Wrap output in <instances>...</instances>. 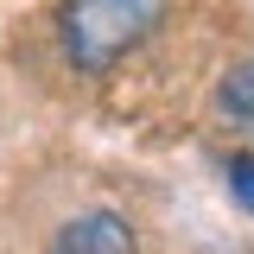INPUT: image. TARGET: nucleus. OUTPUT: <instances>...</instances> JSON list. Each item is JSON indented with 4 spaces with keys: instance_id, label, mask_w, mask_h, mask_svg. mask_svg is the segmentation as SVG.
Returning <instances> with one entry per match:
<instances>
[{
    "instance_id": "obj_1",
    "label": "nucleus",
    "mask_w": 254,
    "mask_h": 254,
    "mask_svg": "<svg viewBox=\"0 0 254 254\" xmlns=\"http://www.w3.org/2000/svg\"><path fill=\"white\" fill-rule=\"evenodd\" d=\"M165 19V0H70L64 6V58L83 76L115 70L127 51H140Z\"/></svg>"
},
{
    "instance_id": "obj_2",
    "label": "nucleus",
    "mask_w": 254,
    "mask_h": 254,
    "mask_svg": "<svg viewBox=\"0 0 254 254\" xmlns=\"http://www.w3.org/2000/svg\"><path fill=\"white\" fill-rule=\"evenodd\" d=\"M51 254H140V248H133V229L121 210H83L58 229Z\"/></svg>"
},
{
    "instance_id": "obj_3",
    "label": "nucleus",
    "mask_w": 254,
    "mask_h": 254,
    "mask_svg": "<svg viewBox=\"0 0 254 254\" xmlns=\"http://www.w3.org/2000/svg\"><path fill=\"white\" fill-rule=\"evenodd\" d=\"M216 108H222V121L235 127L242 140H254V51L229 76H222V89H216Z\"/></svg>"
},
{
    "instance_id": "obj_4",
    "label": "nucleus",
    "mask_w": 254,
    "mask_h": 254,
    "mask_svg": "<svg viewBox=\"0 0 254 254\" xmlns=\"http://www.w3.org/2000/svg\"><path fill=\"white\" fill-rule=\"evenodd\" d=\"M222 178H229V197L254 216V153H229L222 159Z\"/></svg>"
}]
</instances>
